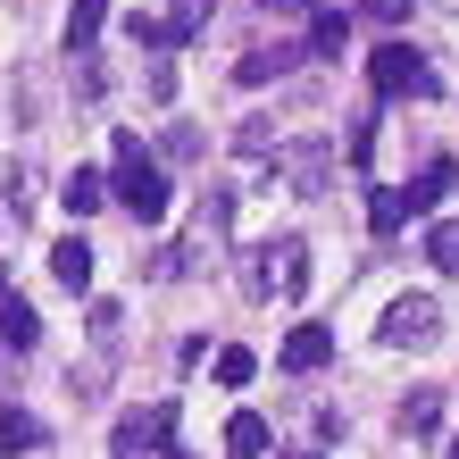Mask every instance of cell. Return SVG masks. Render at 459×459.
Wrapping results in <instances>:
<instances>
[{"label":"cell","mask_w":459,"mask_h":459,"mask_svg":"<svg viewBox=\"0 0 459 459\" xmlns=\"http://www.w3.org/2000/svg\"><path fill=\"white\" fill-rule=\"evenodd\" d=\"M435 426H443V393L418 385L410 401H401V435H435Z\"/></svg>","instance_id":"16"},{"label":"cell","mask_w":459,"mask_h":459,"mask_svg":"<svg viewBox=\"0 0 459 459\" xmlns=\"http://www.w3.org/2000/svg\"><path fill=\"white\" fill-rule=\"evenodd\" d=\"M276 168L292 176V193H326V143H301V151H276Z\"/></svg>","instance_id":"10"},{"label":"cell","mask_w":459,"mask_h":459,"mask_svg":"<svg viewBox=\"0 0 459 459\" xmlns=\"http://www.w3.org/2000/svg\"><path fill=\"white\" fill-rule=\"evenodd\" d=\"M292 59H301L292 42H259V50H242V59H234V84L259 92V84H276V75H292Z\"/></svg>","instance_id":"6"},{"label":"cell","mask_w":459,"mask_h":459,"mask_svg":"<svg viewBox=\"0 0 459 459\" xmlns=\"http://www.w3.org/2000/svg\"><path fill=\"white\" fill-rule=\"evenodd\" d=\"M376 342H393V351H426V342H443V309L426 301V292H401V301L385 309V326H376Z\"/></svg>","instance_id":"3"},{"label":"cell","mask_w":459,"mask_h":459,"mask_svg":"<svg viewBox=\"0 0 459 459\" xmlns=\"http://www.w3.org/2000/svg\"><path fill=\"white\" fill-rule=\"evenodd\" d=\"M0 342H9V351H34L42 342V317H34L25 292H0Z\"/></svg>","instance_id":"9"},{"label":"cell","mask_w":459,"mask_h":459,"mask_svg":"<svg viewBox=\"0 0 459 459\" xmlns=\"http://www.w3.org/2000/svg\"><path fill=\"white\" fill-rule=\"evenodd\" d=\"M168 443H176V401H151V410L117 418V451L109 459H143V451H168Z\"/></svg>","instance_id":"4"},{"label":"cell","mask_w":459,"mask_h":459,"mask_svg":"<svg viewBox=\"0 0 459 459\" xmlns=\"http://www.w3.org/2000/svg\"><path fill=\"white\" fill-rule=\"evenodd\" d=\"M451 184H459V159H451V151H426L418 184H393V193H401V209H410V218H426V209L451 201Z\"/></svg>","instance_id":"5"},{"label":"cell","mask_w":459,"mask_h":459,"mask_svg":"<svg viewBox=\"0 0 459 459\" xmlns=\"http://www.w3.org/2000/svg\"><path fill=\"white\" fill-rule=\"evenodd\" d=\"M59 201H67V218H92V209L109 201V176H100V168H75V176L59 184Z\"/></svg>","instance_id":"13"},{"label":"cell","mask_w":459,"mask_h":459,"mask_svg":"<svg viewBox=\"0 0 459 459\" xmlns=\"http://www.w3.org/2000/svg\"><path fill=\"white\" fill-rule=\"evenodd\" d=\"M401 226H410V209H401V193H393V184H376V201H368V234H376V242H393Z\"/></svg>","instance_id":"17"},{"label":"cell","mask_w":459,"mask_h":459,"mask_svg":"<svg viewBox=\"0 0 459 459\" xmlns=\"http://www.w3.org/2000/svg\"><path fill=\"white\" fill-rule=\"evenodd\" d=\"M159 25H168V50H176V42H201V34H209V0H176Z\"/></svg>","instance_id":"18"},{"label":"cell","mask_w":459,"mask_h":459,"mask_svg":"<svg viewBox=\"0 0 459 459\" xmlns=\"http://www.w3.org/2000/svg\"><path fill=\"white\" fill-rule=\"evenodd\" d=\"M326 359H334V334L317 326V317H301V326L284 334V368H292V376H317Z\"/></svg>","instance_id":"7"},{"label":"cell","mask_w":459,"mask_h":459,"mask_svg":"<svg viewBox=\"0 0 459 459\" xmlns=\"http://www.w3.org/2000/svg\"><path fill=\"white\" fill-rule=\"evenodd\" d=\"M100 17H109V0H75V9H67V50H92L100 42Z\"/></svg>","instance_id":"19"},{"label":"cell","mask_w":459,"mask_h":459,"mask_svg":"<svg viewBox=\"0 0 459 459\" xmlns=\"http://www.w3.org/2000/svg\"><path fill=\"white\" fill-rule=\"evenodd\" d=\"M151 100H176V59H151Z\"/></svg>","instance_id":"23"},{"label":"cell","mask_w":459,"mask_h":459,"mask_svg":"<svg viewBox=\"0 0 459 459\" xmlns=\"http://www.w3.org/2000/svg\"><path fill=\"white\" fill-rule=\"evenodd\" d=\"M50 276H59L67 292H84V284H92V242H84V234H67L59 251H50Z\"/></svg>","instance_id":"12"},{"label":"cell","mask_w":459,"mask_h":459,"mask_svg":"<svg viewBox=\"0 0 459 459\" xmlns=\"http://www.w3.org/2000/svg\"><path fill=\"white\" fill-rule=\"evenodd\" d=\"M267 267H276V292H284V301H301V292H309V242L301 234L267 242Z\"/></svg>","instance_id":"8"},{"label":"cell","mask_w":459,"mask_h":459,"mask_svg":"<svg viewBox=\"0 0 459 459\" xmlns=\"http://www.w3.org/2000/svg\"><path fill=\"white\" fill-rule=\"evenodd\" d=\"M426 259H435L443 276H459V226H426Z\"/></svg>","instance_id":"20"},{"label":"cell","mask_w":459,"mask_h":459,"mask_svg":"<svg viewBox=\"0 0 459 459\" xmlns=\"http://www.w3.org/2000/svg\"><path fill=\"white\" fill-rule=\"evenodd\" d=\"M226 459H267V418L259 410H234L226 418Z\"/></svg>","instance_id":"11"},{"label":"cell","mask_w":459,"mask_h":459,"mask_svg":"<svg viewBox=\"0 0 459 459\" xmlns=\"http://www.w3.org/2000/svg\"><path fill=\"white\" fill-rule=\"evenodd\" d=\"M284 459H326V451H284Z\"/></svg>","instance_id":"26"},{"label":"cell","mask_w":459,"mask_h":459,"mask_svg":"<svg viewBox=\"0 0 459 459\" xmlns=\"http://www.w3.org/2000/svg\"><path fill=\"white\" fill-rule=\"evenodd\" d=\"M251 376H259V359H251V351H218V385H251Z\"/></svg>","instance_id":"21"},{"label":"cell","mask_w":459,"mask_h":459,"mask_svg":"<svg viewBox=\"0 0 459 459\" xmlns=\"http://www.w3.org/2000/svg\"><path fill=\"white\" fill-rule=\"evenodd\" d=\"M451 459H459V443H451Z\"/></svg>","instance_id":"27"},{"label":"cell","mask_w":459,"mask_h":459,"mask_svg":"<svg viewBox=\"0 0 459 459\" xmlns=\"http://www.w3.org/2000/svg\"><path fill=\"white\" fill-rule=\"evenodd\" d=\"M368 84L385 100H426V92H435V67H426L410 42H376L368 50Z\"/></svg>","instance_id":"2"},{"label":"cell","mask_w":459,"mask_h":459,"mask_svg":"<svg viewBox=\"0 0 459 459\" xmlns=\"http://www.w3.org/2000/svg\"><path fill=\"white\" fill-rule=\"evenodd\" d=\"M159 151H168V159H201L209 143H201V126H168V143H159Z\"/></svg>","instance_id":"22"},{"label":"cell","mask_w":459,"mask_h":459,"mask_svg":"<svg viewBox=\"0 0 459 459\" xmlns=\"http://www.w3.org/2000/svg\"><path fill=\"white\" fill-rule=\"evenodd\" d=\"M342 42H351V17L342 9H317L309 17V59H342Z\"/></svg>","instance_id":"15"},{"label":"cell","mask_w":459,"mask_h":459,"mask_svg":"<svg viewBox=\"0 0 459 459\" xmlns=\"http://www.w3.org/2000/svg\"><path fill=\"white\" fill-rule=\"evenodd\" d=\"M109 201L134 209L143 226H159V218H168V201H176L168 168H159V159L143 151V134H126V126H117V143H109Z\"/></svg>","instance_id":"1"},{"label":"cell","mask_w":459,"mask_h":459,"mask_svg":"<svg viewBox=\"0 0 459 459\" xmlns=\"http://www.w3.org/2000/svg\"><path fill=\"white\" fill-rule=\"evenodd\" d=\"M259 9H276V17H301V9H309V17H317L326 0H259Z\"/></svg>","instance_id":"25"},{"label":"cell","mask_w":459,"mask_h":459,"mask_svg":"<svg viewBox=\"0 0 459 459\" xmlns=\"http://www.w3.org/2000/svg\"><path fill=\"white\" fill-rule=\"evenodd\" d=\"M0 443H9V451H42L50 426H42L34 410H9V401H0Z\"/></svg>","instance_id":"14"},{"label":"cell","mask_w":459,"mask_h":459,"mask_svg":"<svg viewBox=\"0 0 459 459\" xmlns=\"http://www.w3.org/2000/svg\"><path fill=\"white\" fill-rule=\"evenodd\" d=\"M368 17L376 25H401V17H410V0H368Z\"/></svg>","instance_id":"24"}]
</instances>
